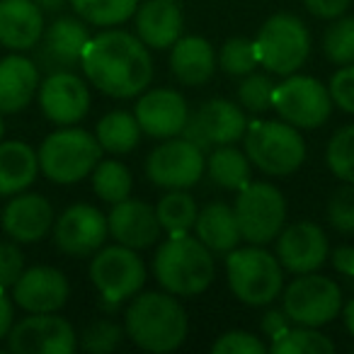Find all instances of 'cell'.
Instances as JSON below:
<instances>
[{"label":"cell","mask_w":354,"mask_h":354,"mask_svg":"<svg viewBox=\"0 0 354 354\" xmlns=\"http://www.w3.org/2000/svg\"><path fill=\"white\" fill-rule=\"evenodd\" d=\"M22 272H25V255L17 243H0V286L12 289Z\"/></svg>","instance_id":"7bdbcfd3"},{"label":"cell","mask_w":354,"mask_h":354,"mask_svg":"<svg viewBox=\"0 0 354 354\" xmlns=\"http://www.w3.org/2000/svg\"><path fill=\"white\" fill-rule=\"evenodd\" d=\"M156 214L162 231L170 233V236H183V233H189L194 228L199 209L192 194H187L185 189H170L158 202Z\"/></svg>","instance_id":"4dcf8cb0"},{"label":"cell","mask_w":354,"mask_h":354,"mask_svg":"<svg viewBox=\"0 0 354 354\" xmlns=\"http://www.w3.org/2000/svg\"><path fill=\"white\" fill-rule=\"evenodd\" d=\"M12 328V301L0 286V339H6Z\"/></svg>","instance_id":"7dc6e473"},{"label":"cell","mask_w":354,"mask_h":354,"mask_svg":"<svg viewBox=\"0 0 354 354\" xmlns=\"http://www.w3.org/2000/svg\"><path fill=\"white\" fill-rule=\"evenodd\" d=\"M226 277L233 296L245 306H267L281 294V265L262 245L233 248L226 257Z\"/></svg>","instance_id":"8992f818"},{"label":"cell","mask_w":354,"mask_h":354,"mask_svg":"<svg viewBox=\"0 0 354 354\" xmlns=\"http://www.w3.org/2000/svg\"><path fill=\"white\" fill-rule=\"evenodd\" d=\"M310 54L308 27L289 12H277L262 25L255 39L257 64L274 75H291L306 64Z\"/></svg>","instance_id":"52a82bcc"},{"label":"cell","mask_w":354,"mask_h":354,"mask_svg":"<svg viewBox=\"0 0 354 354\" xmlns=\"http://www.w3.org/2000/svg\"><path fill=\"white\" fill-rule=\"evenodd\" d=\"M248 119L236 102L223 97L207 100L189 114L183 129V136L197 143L202 151L216 146H228L245 136Z\"/></svg>","instance_id":"4fadbf2b"},{"label":"cell","mask_w":354,"mask_h":354,"mask_svg":"<svg viewBox=\"0 0 354 354\" xmlns=\"http://www.w3.org/2000/svg\"><path fill=\"white\" fill-rule=\"evenodd\" d=\"M156 279L167 294L197 296L207 291L216 274L214 252L189 233L170 236L153 257Z\"/></svg>","instance_id":"3957f363"},{"label":"cell","mask_w":354,"mask_h":354,"mask_svg":"<svg viewBox=\"0 0 354 354\" xmlns=\"http://www.w3.org/2000/svg\"><path fill=\"white\" fill-rule=\"evenodd\" d=\"M124 328L112 320H95L80 335V347L90 354H109L122 344Z\"/></svg>","instance_id":"f35d334b"},{"label":"cell","mask_w":354,"mask_h":354,"mask_svg":"<svg viewBox=\"0 0 354 354\" xmlns=\"http://www.w3.org/2000/svg\"><path fill=\"white\" fill-rule=\"evenodd\" d=\"M243 241L250 245H267L281 233L286 221V199L270 183H248L238 189L233 204Z\"/></svg>","instance_id":"ba28073f"},{"label":"cell","mask_w":354,"mask_h":354,"mask_svg":"<svg viewBox=\"0 0 354 354\" xmlns=\"http://www.w3.org/2000/svg\"><path fill=\"white\" fill-rule=\"evenodd\" d=\"M272 93H274V80L267 73H255L252 71L238 85V102L248 112L262 114L267 109H272Z\"/></svg>","instance_id":"74e56055"},{"label":"cell","mask_w":354,"mask_h":354,"mask_svg":"<svg viewBox=\"0 0 354 354\" xmlns=\"http://www.w3.org/2000/svg\"><path fill=\"white\" fill-rule=\"evenodd\" d=\"M39 68L25 56H6L0 61V114H17L39 93Z\"/></svg>","instance_id":"d4e9b609"},{"label":"cell","mask_w":354,"mask_h":354,"mask_svg":"<svg viewBox=\"0 0 354 354\" xmlns=\"http://www.w3.org/2000/svg\"><path fill=\"white\" fill-rule=\"evenodd\" d=\"M71 294L68 279L49 265L30 267L12 284V301L27 313H59Z\"/></svg>","instance_id":"d6986e66"},{"label":"cell","mask_w":354,"mask_h":354,"mask_svg":"<svg viewBox=\"0 0 354 354\" xmlns=\"http://www.w3.org/2000/svg\"><path fill=\"white\" fill-rule=\"evenodd\" d=\"M270 352L277 354H330L335 352V344L330 337L318 333L315 328L308 325H299V328H286L279 337L272 339Z\"/></svg>","instance_id":"836d02e7"},{"label":"cell","mask_w":354,"mask_h":354,"mask_svg":"<svg viewBox=\"0 0 354 354\" xmlns=\"http://www.w3.org/2000/svg\"><path fill=\"white\" fill-rule=\"evenodd\" d=\"M328 221L335 231L354 233V185L335 189L328 202Z\"/></svg>","instance_id":"ab89813d"},{"label":"cell","mask_w":354,"mask_h":354,"mask_svg":"<svg viewBox=\"0 0 354 354\" xmlns=\"http://www.w3.org/2000/svg\"><path fill=\"white\" fill-rule=\"evenodd\" d=\"M90 39L88 27L75 17H59L44 30L37 49V68L49 73L75 71L83 59V49Z\"/></svg>","instance_id":"2e32d148"},{"label":"cell","mask_w":354,"mask_h":354,"mask_svg":"<svg viewBox=\"0 0 354 354\" xmlns=\"http://www.w3.org/2000/svg\"><path fill=\"white\" fill-rule=\"evenodd\" d=\"M90 281L100 291L102 301L114 308L122 301L136 296L146 284V265L136 250L127 245L100 248L90 262Z\"/></svg>","instance_id":"9c48e42d"},{"label":"cell","mask_w":354,"mask_h":354,"mask_svg":"<svg viewBox=\"0 0 354 354\" xmlns=\"http://www.w3.org/2000/svg\"><path fill=\"white\" fill-rule=\"evenodd\" d=\"M323 51L337 66L354 64V17H339L325 30Z\"/></svg>","instance_id":"d590c367"},{"label":"cell","mask_w":354,"mask_h":354,"mask_svg":"<svg viewBox=\"0 0 354 354\" xmlns=\"http://www.w3.org/2000/svg\"><path fill=\"white\" fill-rule=\"evenodd\" d=\"M3 131H6V127H3V119H0V138H3Z\"/></svg>","instance_id":"816d5d0a"},{"label":"cell","mask_w":354,"mask_h":354,"mask_svg":"<svg viewBox=\"0 0 354 354\" xmlns=\"http://www.w3.org/2000/svg\"><path fill=\"white\" fill-rule=\"evenodd\" d=\"M325 160L335 177L354 185V124L342 127L328 143Z\"/></svg>","instance_id":"e575fe53"},{"label":"cell","mask_w":354,"mask_h":354,"mask_svg":"<svg viewBox=\"0 0 354 354\" xmlns=\"http://www.w3.org/2000/svg\"><path fill=\"white\" fill-rule=\"evenodd\" d=\"M68 3L80 20L104 30L127 22L138 8V0H68Z\"/></svg>","instance_id":"1f68e13d"},{"label":"cell","mask_w":354,"mask_h":354,"mask_svg":"<svg viewBox=\"0 0 354 354\" xmlns=\"http://www.w3.org/2000/svg\"><path fill=\"white\" fill-rule=\"evenodd\" d=\"M218 66L233 78H245L257 68V56H255V41L245 39V37H233L221 46L218 54Z\"/></svg>","instance_id":"8d00e7d4"},{"label":"cell","mask_w":354,"mask_h":354,"mask_svg":"<svg viewBox=\"0 0 354 354\" xmlns=\"http://www.w3.org/2000/svg\"><path fill=\"white\" fill-rule=\"evenodd\" d=\"M85 78L109 97L127 100L151 85L153 59L136 35L107 27L90 37L80 59Z\"/></svg>","instance_id":"6da1fadb"},{"label":"cell","mask_w":354,"mask_h":354,"mask_svg":"<svg viewBox=\"0 0 354 354\" xmlns=\"http://www.w3.org/2000/svg\"><path fill=\"white\" fill-rule=\"evenodd\" d=\"M245 156L265 175L284 177L296 172L306 160V143L299 129L289 122L257 119L245 129Z\"/></svg>","instance_id":"5b68a950"},{"label":"cell","mask_w":354,"mask_h":354,"mask_svg":"<svg viewBox=\"0 0 354 354\" xmlns=\"http://www.w3.org/2000/svg\"><path fill=\"white\" fill-rule=\"evenodd\" d=\"M267 344L260 337L245 333V330H231V333H223L216 342L212 344L214 354H265Z\"/></svg>","instance_id":"60d3db41"},{"label":"cell","mask_w":354,"mask_h":354,"mask_svg":"<svg viewBox=\"0 0 354 354\" xmlns=\"http://www.w3.org/2000/svg\"><path fill=\"white\" fill-rule=\"evenodd\" d=\"M133 114H136L143 133H148L151 138H162V141L180 136L189 119L185 97L170 88H158L141 95Z\"/></svg>","instance_id":"ffe728a7"},{"label":"cell","mask_w":354,"mask_h":354,"mask_svg":"<svg viewBox=\"0 0 354 354\" xmlns=\"http://www.w3.org/2000/svg\"><path fill=\"white\" fill-rule=\"evenodd\" d=\"M187 330L189 323L183 304L167 291H146L133 296L124 313V333L146 352H172L187 339Z\"/></svg>","instance_id":"7a4b0ae2"},{"label":"cell","mask_w":354,"mask_h":354,"mask_svg":"<svg viewBox=\"0 0 354 354\" xmlns=\"http://www.w3.org/2000/svg\"><path fill=\"white\" fill-rule=\"evenodd\" d=\"M339 313H342L344 328H347V330H349V335L354 337V299H352V301H347V304L342 306V310H339Z\"/></svg>","instance_id":"c3c4849f"},{"label":"cell","mask_w":354,"mask_h":354,"mask_svg":"<svg viewBox=\"0 0 354 354\" xmlns=\"http://www.w3.org/2000/svg\"><path fill=\"white\" fill-rule=\"evenodd\" d=\"M204 170H207L204 151L185 136L165 138L146 158V177L162 189L194 187L202 180Z\"/></svg>","instance_id":"7c38bea8"},{"label":"cell","mask_w":354,"mask_h":354,"mask_svg":"<svg viewBox=\"0 0 354 354\" xmlns=\"http://www.w3.org/2000/svg\"><path fill=\"white\" fill-rule=\"evenodd\" d=\"M281 310L294 325L320 328L342 310V291L330 277L315 272L299 274L281 294Z\"/></svg>","instance_id":"30bf717a"},{"label":"cell","mask_w":354,"mask_h":354,"mask_svg":"<svg viewBox=\"0 0 354 354\" xmlns=\"http://www.w3.org/2000/svg\"><path fill=\"white\" fill-rule=\"evenodd\" d=\"M90 177H93L95 194L107 204L124 202L131 194V172L119 160H100Z\"/></svg>","instance_id":"d6a6232c"},{"label":"cell","mask_w":354,"mask_h":354,"mask_svg":"<svg viewBox=\"0 0 354 354\" xmlns=\"http://www.w3.org/2000/svg\"><path fill=\"white\" fill-rule=\"evenodd\" d=\"M37 95L44 117L59 127H73L90 109V90L73 71L49 73Z\"/></svg>","instance_id":"ac0fdd59"},{"label":"cell","mask_w":354,"mask_h":354,"mask_svg":"<svg viewBox=\"0 0 354 354\" xmlns=\"http://www.w3.org/2000/svg\"><path fill=\"white\" fill-rule=\"evenodd\" d=\"M310 15L320 17V20H337L344 15L352 0H304Z\"/></svg>","instance_id":"ee69618b"},{"label":"cell","mask_w":354,"mask_h":354,"mask_svg":"<svg viewBox=\"0 0 354 354\" xmlns=\"http://www.w3.org/2000/svg\"><path fill=\"white\" fill-rule=\"evenodd\" d=\"M207 172L212 183L228 192H238L248 183H252V162L243 151H238L233 143L216 146L207 158Z\"/></svg>","instance_id":"f1b7e54d"},{"label":"cell","mask_w":354,"mask_h":354,"mask_svg":"<svg viewBox=\"0 0 354 354\" xmlns=\"http://www.w3.org/2000/svg\"><path fill=\"white\" fill-rule=\"evenodd\" d=\"M35 3L44 12H61L66 8V3H68V0H35Z\"/></svg>","instance_id":"681fc988"},{"label":"cell","mask_w":354,"mask_h":354,"mask_svg":"<svg viewBox=\"0 0 354 354\" xmlns=\"http://www.w3.org/2000/svg\"><path fill=\"white\" fill-rule=\"evenodd\" d=\"M170 71L189 88L209 83L216 71V54L204 37H180L170 51Z\"/></svg>","instance_id":"484cf974"},{"label":"cell","mask_w":354,"mask_h":354,"mask_svg":"<svg viewBox=\"0 0 354 354\" xmlns=\"http://www.w3.org/2000/svg\"><path fill=\"white\" fill-rule=\"evenodd\" d=\"M44 35V10L35 0H0V44L12 51L35 49Z\"/></svg>","instance_id":"cb8c5ba5"},{"label":"cell","mask_w":354,"mask_h":354,"mask_svg":"<svg viewBox=\"0 0 354 354\" xmlns=\"http://www.w3.org/2000/svg\"><path fill=\"white\" fill-rule=\"evenodd\" d=\"M333 267L344 277L354 274V248L352 245H342L333 250Z\"/></svg>","instance_id":"bcb514c9"},{"label":"cell","mask_w":354,"mask_h":354,"mask_svg":"<svg viewBox=\"0 0 354 354\" xmlns=\"http://www.w3.org/2000/svg\"><path fill=\"white\" fill-rule=\"evenodd\" d=\"M8 349L15 354H73L78 349V335L61 315L32 313L10 328Z\"/></svg>","instance_id":"5bb4252c"},{"label":"cell","mask_w":354,"mask_h":354,"mask_svg":"<svg viewBox=\"0 0 354 354\" xmlns=\"http://www.w3.org/2000/svg\"><path fill=\"white\" fill-rule=\"evenodd\" d=\"M289 325H291V320L286 318L284 310H267V313L262 315V333H265L270 339L279 337Z\"/></svg>","instance_id":"f6af8a7d"},{"label":"cell","mask_w":354,"mask_h":354,"mask_svg":"<svg viewBox=\"0 0 354 354\" xmlns=\"http://www.w3.org/2000/svg\"><path fill=\"white\" fill-rule=\"evenodd\" d=\"M107 216L93 204H73L51 226L54 245L71 257L95 255L107 241Z\"/></svg>","instance_id":"9a60e30c"},{"label":"cell","mask_w":354,"mask_h":354,"mask_svg":"<svg viewBox=\"0 0 354 354\" xmlns=\"http://www.w3.org/2000/svg\"><path fill=\"white\" fill-rule=\"evenodd\" d=\"M39 170L56 185H75L95 170L102 160V146L97 136L78 127H61L41 141Z\"/></svg>","instance_id":"277c9868"},{"label":"cell","mask_w":354,"mask_h":354,"mask_svg":"<svg viewBox=\"0 0 354 354\" xmlns=\"http://www.w3.org/2000/svg\"><path fill=\"white\" fill-rule=\"evenodd\" d=\"M39 172V156L25 141H0V197L30 187Z\"/></svg>","instance_id":"4316f807"},{"label":"cell","mask_w":354,"mask_h":354,"mask_svg":"<svg viewBox=\"0 0 354 354\" xmlns=\"http://www.w3.org/2000/svg\"><path fill=\"white\" fill-rule=\"evenodd\" d=\"M141 127H138L136 114H129L124 109L104 114L97 122L95 136H97L102 151L112 153V156H124L131 153L141 141Z\"/></svg>","instance_id":"f546056e"},{"label":"cell","mask_w":354,"mask_h":354,"mask_svg":"<svg viewBox=\"0 0 354 354\" xmlns=\"http://www.w3.org/2000/svg\"><path fill=\"white\" fill-rule=\"evenodd\" d=\"M330 95H333V104H337L342 112L354 117V64L342 66L337 73L330 78Z\"/></svg>","instance_id":"b9f144b4"},{"label":"cell","mask_w":354,"mask_h":354,"mask_svg":"<svg viewBox=\"0 0 354 354\" xmlns=\"http://www.w3.org/2000/svg\"><path fill=\"white\" fill-rule=\"evenodd\" d=\"M197 238L209 248L212 252H231L243 241L241 228L236 221L233 207L223 202H212L197 214Z\"/></svg>","instance_id":"83f0119b"},{"label":"cell","mask_w":354,"mask_h":354,"mask_svg":"<svg viewBox=\"0 0 354 354\" xmlns=\"http://www.w3.org/2000/svg\"><path fill=\"white\" fill-rule=\"evenodd\" d=\"M347 281H349V289L354 291V274H352V277H347Z\"/></svg>","instance_id":"f907efd6"},{"label":"cell","mask_w":354,"mask_h":354,"mask_svg":"<svg viewBox=\"0 0 354 354\" xmlns=\"http://www.w3.org/2000/svg\"><path fill=\"white\" fill-rule=\"evenodd\" d=\"M109 236L131 250L151 248L160 236V221H158L156 207L141 202V199H124L112 204V212L107 216Z\"/></svg>","instance_id":"7402d4cb"},{"label":"cell","mask_w":354,"mask_h":354,"mask_svg":"<svg viewBox=\"0 0 354 354\" xmlns=\"http://www.w3.org/2000/svg\"><path fill=\"white\" fill-rule=\"evenodd\" d=\"M272 107L284 122L296 129H318L330 119L333 95L330 88L310 75H286L284 83L274 85Z\"/></svg>","instance_id":"8fae6325"},{"label":"cell","mask_w":354,"mask_h":354,"mask_svg":"<svg viewBox=\"0 0 354 354\" xmlns=\"http://www.w3.org/2000/svg\"><path fill=\"white\" fill-rule=\"evenodd\" d=\"M330 255V243L318 223L299 221L281 228L277 236V260L291 274H308L323 267Z\"/></svg>","instance_id":"e0dca14e"},{"label":"cell","mask_w":354,"mask_h":354,"mask_svg":"<svg viewBox=\"0 0 354 354\" xmlns=\"http://www.w3.org/2000/svg\"><path fill=\"white\" fill-rule=\"evenodd\" d=\"M136 37L148 49H172L185 30V17L175 0H148L133 12Z\"/></svg>","instance_id":"603a6c76"},{"label":"cell","mask_w":354,"mask_h":354,"mask_svg":"<svg viewBox=\"0 0 354 354\" xmlns=\"http://www.w3.org/2000/svg\"><path fill=\"white\" fill-rule=\"evenodd\" d=\"M54 207L41 194H12L0 214V226L15 243H37L54 226Z\"/></svg>","instance_id":"44dd1931"}]
</instances>
